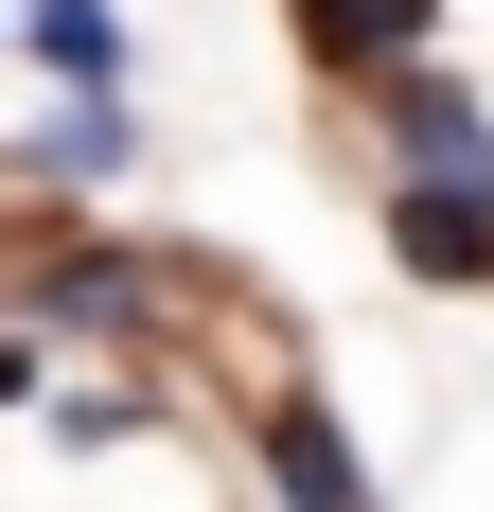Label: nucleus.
Listing matches in <instances>:
<instances>
[{
	"label": "nucleus",
	"instance_id": "obj_1",
	"mask_svg": "<svg viewBox=\"0 0 494 512\" xmlns=\"http://www.w3.org/2000/svg\"><path fill=\"white\" fill-rule=\"evenodd\" d=\"M177 301V265L159 248H124V230H18V248H0V318H18V336H142V318Z\"/></svg>",
	"mask_w": 494,
	"mask_h": 512
},
{
	"label": "nucleus",
	"instance_id": "obj_2",
	"mask_svg": "<svg viewBox=\"0 0 494 512\" xmlns=\"http://www.w3.org/2000/svg\"><path fill=\"white\" fill-rule=\"evenodd\" d=\"M353 124H371V177H494V106L459 89L442 53H389V71H353Z\"/></svg>",
	"mask_w": 494,
	"mask_h": 512
},
{
	"label": "nucleus",
	"instance_id": "obj_9",
	"mask_svg": "<svg viewBox=\"0 0 494 512\" xmlns=\"http://www.w3.org/2000/svg\"><path fill=\"white\" fill-rule=\"evenodd\" d=\"M18 389H36V336H18V318H0V407H18Z\"/></svg>",
	"mask_w": 494,
	"mask_h": 512
},
{
	"label": "nucleus",
	"instance_id": "obj_4",
	"mask_svg": "<svg viewBox=\"0 0 494 512\" xmlns=\"http://www.w3.org/2000/svg\"><path fill=\"white\" fill-rule=\"evenodd\" d=\"M247 460H265V495H283V512H371V442H353L318 389H265Z\"/></svg>",
	"mask_w": 494,
	"mask_h": 512
},
{
	"label": "nucleus",
	"instance_id": "obj_5",
	"mask_svg": "<svg viewBox=\"0 0 494 512\" xmlns=\"http://www.w3.org/2000/svg\"><path fill=\"white\" fill-rule=\"evenodd\" d=\"M0 53H36L53 89H124V71H142L124 0H0Z\"/></svg>",
	"mask_w": 494,
	"mask_h": 512
},
{
	"label": "nucleus",
	"instance_id": "obj_8",
	"mask_svg": "<svg viewBox=\"0 0 494 512\" xmlns=\"http://www.w3.org/2000/svg\"><path fill=\"white\" fill-rule=\"evenodd\" d=\"M142 407H159L142 371H53V389H36V424L71 442V460H89V442H142Z\"/></svg>",
	"mask_w": 494,
	"mask_h": 512
},
{
	"label": "nucleus",
	"instance_id": "obj_7",
	"mask_svg": "<svg viewBox=\"0 0 494 512\" xmlns=\"http://www.w3.org/2000/svg\"><path fill=\"white\" fill-rule=\"evenodd\" d=\"M18 159H36L53 195H106V177L142 159V106H124V89H53V124H36Z\"/></svg>",
	"mask_w": 494,
	"mask_h": 512
},
{
	"label": "nucleus",
	"instance_id": "obj_3",
	"mask_svg": "<svg viewBox=\"0 0 494 512\" xmlns=\"http://www.w3.org/2000/svg\"><path fill=\"white\" fill-rule=\"evenodd\" d=\"M371 230L406 283H494V177H371Z\"/></svg>",
	"mask_w": 494,
	"mask_h": 512
},
{
	"label": "nucleus",
	"instance_id": "obj_6",
	"mask_svg": "<svg viewBox=\"0 0 494 512\" xmlns=\"http://www.w3.org/2000/svg\"><path fill=\"white\" fill-rule=\"evenodd\" d=\"M283 36H300V71H318V89H353V71H389V53L442 36V0H283Z\"/></svg>",
	"mask_w": 494,
	"mask_h": 512
}]
</instances>
